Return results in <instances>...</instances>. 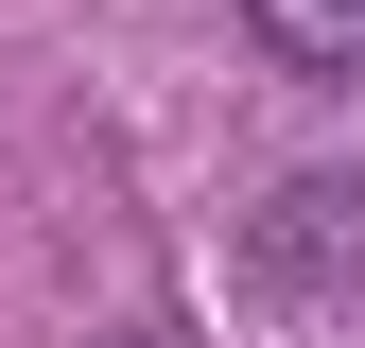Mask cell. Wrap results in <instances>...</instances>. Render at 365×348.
I'll return each mask as SVG.
<instances>
[{
	"label": "cell",
	"mask_w": 365,
	"mask_h": 348,
	"mask_svg": "<svg viewBox=\"0 0 365 348\" xmlns=\"http://www.w3.org/2000/svg\"><path fill=\"white\" fill-rule=\"evenodd\" d=\"M279 70H365V0H244Z\"/></svg>",
	"instance_id": "1"
},
{
	"label": "cell",
	"mask_w": 365,
	"mask_h": 348,
	"mask_svg": "<svg viewBox=\"0 0 365 348\" xmlns=\"http://www.w3.org/2000/svg\"><path fill=\"white\" fill-rule=\"evenodd\" d=\"M122 348H140V331H122Z\"/></svg>",
	"instance_id": "2"
}]
</instances>
